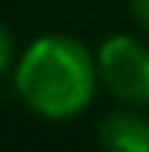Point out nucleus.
I'll return each instance as SVG.
<instances>
[{
  "label": "nucleus",
  "mask_w": 149,
  "mask_h": 152,
  "mask_svg": "<svg viewBox=\"0 0 149 152\" xmlns=\"http://www.w3.org/2000/svg\"><path fill=\"white\" fill-rule=\"evenodd\" d=\"M98 81L119 105H149V44L136 34H109L98 51Z\"/></svg>",
  "instance_id": "f03ea898"
},
{
  "label": "nucleus",
  "mask_w": 149,
  "mask_h": 152,
  "mask_svg": "<svg viewBox=\"0 0 149 152\" xmlns=\"http://www.w3.org/2000/svg\"><path fill=\"white\" fill-rule=\"evenodd\" d=\"M98 139L105 149L119 152H149V118H142L136 108L122 105V112L109 115L98 129Z\"/></svg>",
  "instance_id": "7ed1b4c3"
},
{
  "label": "nucleus",
  "mask_w": 149,
  "mask_h": 152,
  "mask_svg": "<svg viewBox=\"0 0 149 152\" xmlns=\"http://www.w3.org/2000/svg\"><path fill=\"white\" fill-rule=\"evenodd\" d=\"M98 61L71 34H41L14 61V91L24 108L51 122L81 115L98 91Z\"/></svg>",
  "instance_id": "f257e3e1"
},
{
  "label": "nucleus",
  "mask_w": 149,
  "mask_h": 152,
  "mask_svg": "<svg viewBox=\"0 0 149 152\" xmlns=\"http://www.w3.org/2000/svg\"><path fill=\"white\" fill-rule=\"evenodd\" d=\"M129 7H132V17L142 24V31H149V0H129Z\"/></svg>",
  "instance_id": "39448f33"
},
{
  "label": "nucleus",
  "mask_w": 149,
  "mask_h": 152,
  "mask_svg": "<svg viewBox=\"0 0 149 152\" xmlns=\"http://www.w3.org/2000/svg\"><path fill=\"white\" fill-rule=\"evenodd\" d=\"M14 61H17L14 58V37H10V31L0 24V78L14 68Z\"/></svg>",
  "instance_id": "20e7f679"
}]
</instances>
